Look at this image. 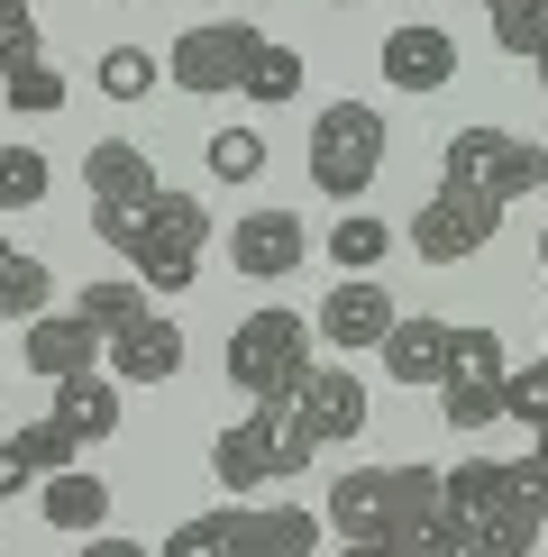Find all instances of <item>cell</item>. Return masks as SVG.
Masks as SVG:
<instances>
[{"mask_svg": "<svg viewBox=\"0 0 548 557\" xmlns=\"http://www.w3.org/2000/svg\"><path fill=\"white\" fill-rule=\"evenodd\" d=\"M329 530H338L348 548L457 557L448 475H439V467H348V475L329 484Z\"/></svg>", "mask_w": 548, "mask_h": 557, "instance_id": "obj_1", "label": "cell"}, {"mask_svg": "<svg viewBox=\"0 0 548 557\" xmlns=\"http://www.w3.org/2000/svg\"><path fill=\"white\" fill-rule=\"evenodd\" d=\"M448 521H457V557H521L548 530V494L531 457H466L448 467Z\"/></svg>", "mask_w": 548, "mask_h": 557, "instance_id": "obj_2", "label": "cell"}, {"mask_svg": "<svg viewBox=\"0 0 548 557\" xmlns=\"http://www.w3.org/2000/svg\"><path fill=\"white\" fill-rule=\"evenodd\" d=\"M320 457V430L302 421L292 393H265L257 411H238L220 438H211V484L220 494H257V484H292Z\"/></svg>", "mask_w": 548, "mask_h": 557, "instance_id": "obj_3", "label": "cell"}, {"mask_svg": "<svg viewBox=\"0 0 548 557\" xmlns=\"http://www.w3.org/2000/svg\"><path fill=\"white\" fill-rule=\"evenodd\" d=\"M320 548V512L302 503H247L228 494L220 512H192L165 530V557H311Z\"/></svg>", "mask_w": 548, "mask_h": 557, "instance_id": "obj_4", "label": "cell"}, {"mask_svg": "<svg viewBox=\"0 0 548 557\" xmlns=\"http://www.w3.org/2000/svg\"><path fill=\"white\" fill-rule=\"evenodd\" d=\"M201 247H211V201L201 193H155V211L128 238V274L147 293H192L201 284Z\"/></svg>", "mask_w": 548, "mask_h": 557, "instance_id": "obj_5", "label": "cell"}, {"mask_svg": "<svg viewBox=\"0 0 548 557\" xmlns=\"http://www.w3.org/2000/svg\"><path fill=\"white\" fill-rule=\"evenodd\" d=\"M302 165H311V193L357 201L365 183L384 174V110H375V101H329V110L311 120Z\"/></svg>", "mask_w": 548, "mask_h": 557, "instance_id": "obj_6", "label": "cell"}, {"mask_svg": "<svg viewBox=\"0 0 548 557\" xmlns=\"http://www.w3.org/2000/svg\"><path fill=\"white\" fill-rule=\"evenodd\" d=\"M83 193H91V238L110 247V257H128V238H137V220L155 211V156L147 147H128V137H101V147L83 156Z\"/></svg>", "mask_w": 548, "mask_h": 557, "instance_id": "obj_7", "label": "cell"}, {"mask_svg": "<svg viewBox=\"0 0 548 557\" xmlns=\"http://www.w3.org/2000/svg\"><path fill=\"white\" fill-rule=\"evenodd\" d=\"M311 347L320 330L302 311H247L238 330H228V384L247 393V403H265V393H292L311 375Z\"/></svg>", "mask_w": 548, "mask_h": 557, "instance_id": "obj_8", "label": "cell"}, {"mask_svg": "<svg viewBox=\"0 0 548 557\" xmlns=\"http://www.w3.org/2000/svg\"><path fill=\"white\" fill-rule=\"evenodd\" d=\"M439 174L457 183H475V193H548V147L539 137H512V128H494V120H466L448 137V156H439Z\"/></svg>", "mask_w": 548, "mask_h": 557, "instance_id": "obj_9", "label": "cell"}, {"mask_svg": "<svg viewBox=\"0 0 548 557\" xmlns=\"http://www.w3.org/2000/svg\"><path fill=\"white\" fill-rule=\"evenodd\" d=\"M494 228H502V193H475V183L439 174V193L411 211V247H421V265H466L494 247Z\"/></svg>", "mask_w": 548, "mask_h": 557, "instance_id": "obj_10", "label": "cell"}, {"mask_svg": "<svg viewBox=\"0 0 548 557\" xmlns=\"http://www.w3.org/2000/svg\"><path fill=\"white\" fill-rule=\"evenodd\" d=\"M265 55V28H247V18H211V28H183L174 55H165V83H183L192 101H211V91H247Z\"/></svg>", "mask_w": 548, "mask_h": 557, "instance_id": "obj_11", "label": "cell"}, {"mask_svg": "<svg viewBox=\"0 0 548 557\" xmlns=\"http://www.w3.org/2000/svg\"><path fill=\"white\" fill-rule=\"evenodd\" d=\"M502 375H512L502 338H494V330H457L448 375H439V421H448V430H494V421H502Z\"/></svg>", "mask_w": 548, "mask_h": 557, "instance_id": "obj_12", "label": "cell"}, {"mask_svg": "<svg viewBox=\"0 0 548 557\" xmlns=\"http://www.w3.org/2000/svg\"><path fill=\"white\" fill-rule=\"evenodd\" d=\"M302 257H311L302 211H247L228 228V265H238L247 284H284V274H302Z\"/></svg>", "mask_w": 548, "mask_h": 557, "instance_id": "obj_13", "label": "cell"}, {"mask_svg": "<svg viewBox=\"0 0 548 557\" xmlns=\"http://www.w3.org/2000/svg\"><path fill=\"white\" fill-rule=\"evenodd\" d=\"M448 347H457V320H429V311H394V330H384V375L402 393H439L448 375Z\"/></svg>", "mask_w": 548, "mask_h": 557, "instance_id": "obj_14", "label": "cell"}, {"mask_svg": "<svg viewBox=\"0 0 548 557\" xmlns=\"http://www.w3.org/2000/svg\"><path fill=\"white\" fill-rule=\"evenodd\" d=\"M320 338L338 347V357H357V347H384V330H394V293L375 284V274H338L329 301H320V320H311Z\"/></svg>", "mask_w": 548, "mask_h": 557, "instance_id": "obj_15", "label": "cell"}, {"mask_svg": "<svg viewBox=\"0 0 548 557\" xmlns=\"http://www.w3.org/2000/svg\"><path fill=\"white\" fill-rule=\"evenodd\" d=\"M18 330H28V338H18V357H28V375H46V384L101 366V347H110L83 311H37V320H18Z\"/></svg>", "mask_w": 548, "mask_h": 557, "instance_id": "obj_16", "label": "cell"}, {"mask_svg": "<svg viewBox=\"0 0 548 557\" xmlns=\"http://www.w3.org/2000/svg\"><path fill=\"white\" fill-rule=\"evenodd\" d=\"M101 366H110L120 384H174V375H183V330H174L165 311H147V320H128V330H110Z\"/></svg>", "mask_w": 548, "mask_h": 557, "instance_id": "obj_17", "label": "cell"}, {"mask_svg": "<svg viewBox=\"0 0 548 557\" xmlns=\"http://www.w3.org/2000/svg\"><path fill=\"white\" fill-rule=\"evenodd\" d=\"M292 403H302V421L320 430V448H338V438H357L365 430V384H357V366L338 357V366H320L311 357V375L292 384Z\"/></svg>", "mask_w": 548, "mask_h": 557, "instance_id": "obj_18", "label": "cell"}, {"mask_svg": "<svg viewBox=\"0 0 548 557\" xmlns=\"http://www.w3.org/2000/svg\"><path fill=\"white\" fill-rule=\"evenodd\" d=\"M384 83H394V91H448L457 83V37L429 28V18L394 28V37H384Z\"/></svg>", "mask_w": 548, "mask_h": 557, "instance_id": "obj_19", "label": "cell"}, {"mask_svg": "<svg viewBox=\"0 0 548 557\" xmlns=\"http://www.w3.org/2000/svg\"><path fill=\"white\" fill-rule=\"evenodd\" d=\"M37 512H46V530H101L110 521V484L101 475H83V467H55V475H37Z\"/></svg>", "mask_w": 548, "mask_h": 557, "instance_id": "obj_20", "label": "cell"}, {"mask_svg": "<svg viewBox=\"0 0 548 557\" xmlns=\"http://www.w3.org/2000/svg\"><path fill=\"white\" fill-rule=\"evenodd\" d=\"M120 403H128V384L110 375V366H83V375H55V411L74 421L83 438H110L120 430Z\"/></svg>", "mask_w": 548, "mask_h": 557, "instance_id": "obj_21", "label": "cell"}, {"mask_svg": "<svg viewBox=\"0 0 548 557\" xmlns=\"http://www.w3.org/2000/svg\"><path fill=\"white\" fill-rule=\"evenodd\" d=\"M46 301H55V265H37L28 247L0 238V320H37Z\"/></svg>", "mask_w": 548, "mask_h": 557, "instance_id": "obj_22", "label": "cell"}, {"mask_svg": "<svg viewBox=\"0 0 548 557\" xmlns=\"http://www.w3.org/2000/svg\"><path fill=\"white\" fill-rule=\"evenodd\" d=\"M74 311L110 338V330H128V320H147V284H137V274H101V284L74 293Z\"/></svg>", "mask_w": 548, "mask_h": 557, "instance_id": "obj_23", "label": "cell"}, {"mask_svg": "<svg viewBox=\"0 0 548 557\" xmlns=\"http://www.w3.org/2000/svg\"><path fill=\"white\" fill-rule=\"evenodd\" d=\"M384 247H394V228H384L375 211H348V201H338V228H329V265H348V274H365L384 257Z\"/></svg>", "mask_w": 548, "mask_h": 557, "instance_id": "obj_24", "label": "cell"}, {"mask_svg": "<svg viewBox=\"0 0 548 557\" xmlns=\"http://www.w3.org/2000/svg\"><path fill=\"white\" fill-rule=\"evenodd\" d=\"M46 193H55V165L37 147H0V211H37Z\"/></svg>", "mask_w": 548, "mask_h": 557, "instance_id": "obj_25", "label": "cell"}, {"mask_svg": "<svg viewBox=\"0 0 548 557\" xmlns=\"http://www.w3.org/2000/svg\"><path fill=\"white\" fill-rule=\"evenodd\" d=\"M0 101H10L18 120H46V110H64V74L46 55H28L18 74H0Z\"/></svg>", "mask_w": 548, "mask_h": 557, "instance_id": "obj_26", "label": "cell"}, {"mask_svg": "<svg viewBox=\"0 0 548 557\" xmlns=\"http://www.w3.org/2000/svg\"><path fill=\"white\" fill-rule=\"evenodd\" d=\"M292 91H302V55L265 37V55H257V74H247V91H238V101H257V110H284Z\"/></svg>", "mask_w": 548, "mask_h": 557, "instance_id": "obj_27", "label": "cell"}, {"mask_svg": "<svg viewBox=\"0 0 548 557\" xmlns=\"http://www.w3.org/2000/svg\"><path fill=\"white\" fill-rule=\"evenodd\" d=\"M257 174H265V137L247 128V120H228L211 137V183H257Z\"/></svg>", "mask_w": 548, "mask_h": 557, "instance_id": "obj_28", "label": "cell"}, {"mask_svg": "<svg viewBox=\"0 0 548 557\" xmlns=\"http://www.w3.org/2000/svg\"><path fill=\"white\" fill-rule=\"evenodd\" d=\"M485 18H494V37L512 55H539L548 46V0H485Z\"/></svg>", "mask_w": 548, "mask_h": 557, "instance_id": "obj_29", "label": "cell"}, {"mask_svg": "<svg viewBox=\"0 0 548 557\" xmlns=\"http://www.w3.org/2000/svg\"><path fill=\"white\" fill-rule=\"evenodd\" d=\"M18 448H28V467H37V475H55V467H74L83 430L64 421V411H46V421H28V430H18Z\"/></svg>", "mask_w": 548, "mask_h": 557, "instance_id": "obj_30", "label": "cell"}, {"mask_svg": "<svg viewBox=\"0 0 548 557\" xmlns=\"http://www.w3.org/2000/svg\"><path fill=\"white\" fill-rule=\"evenodd\" d=\"M155 83H165V64L137 55V46H110V55H101V91H110V101H147Z\"/></svg>", "mask_w": 548, "mask_h": 557, "instance_id": "obj_31", "label": "cell"}, {"mask_svg": "<svg viewBox=\"0 0 548 557\" xmlns=\"http://www.w3.org/2000/svg\"><path fill=\"white\" fill-rule=\"evenodd\" d=\"M28 55H46V37H37V0H0V74H18Z\"/></svg>", "mask_w": 548, "mask_h": 557, "instance_id": "obj_32", "label": "cell"}, {"mask_svg": "<svg viewBox=\"0 0 548 557\" xmlns=\"http://www.w3.org/2000/svg\"><path fill=\"white\" fill-rule=\"evenodd\" d=\"M502 421H548V357L539 366H512V375H502Z\"/></svg>", "mask_w": 548, "mask_h": 557, "instance_id": "obj_33", "label": "cell"}, {"mask_svg": "<svg viewBox=\"0 0 548 557\" xmlns=\"http://www.w3.org/2000/svg\"><path fill=\"white\" fill-rule=\"evenodd\" d=\"M28 484H37L28 448H18V438H0V494H28Z\"/></svg>", "mask_w": 548, "mask_h": 557, "instance_id": "obj_34", "label": "cell"}, {"mask_svg": "<svg viewBox=\"0 0 548 557\" xmlns=\"http://www.w3.org/2000/svg\"><path fill=\"white\" fill-rule=\"evenodd\" d=\"M531 467H539V494H548V421H539V448H531Z\"/></svg>", "mask_w": 548, "mask_h": 557, "instance_id": "obj_35", "label": "cell"}, {"mask_svg": "<svg viewBox=\"0 0 548 557\" xmlns=\"http://www.w3.org/2000/svg\"><path fill=\"white\" fill-rule=\"evenodd\" d=\"M531 74H539V91H548V46H539V55H531Z\"/></svg>", "mask_w": 548, "mask_h": 557, "instance_id": "obj_36", "label": "cell"}, {"mask_svg": "<svg viewBox=\"0 0 548 557\" xmlns=\"http://www.w3.org/2000/svg\"><path fill=\"white\" fill-rule=\"evenodd\" d=\"M539 265H548V228H539Z\"/></svg>", "mask_w": 548, "mask_h": 557, "instance_id": "obj_37", "label": "cell"}, {"mask_svg": "<svg viewBox=\"0 0 548 557\" xmlns=\"http://www.w3.org/2000/svg\"><path fill=\"white\" fill-rule=\"evenodd\" d=\"M329 10H357V0H329Z\"/></svg>", "mask_w": 548, "mask_h": 557, "instance_id": "obj_38", "label": "cell"}]
</instances>
